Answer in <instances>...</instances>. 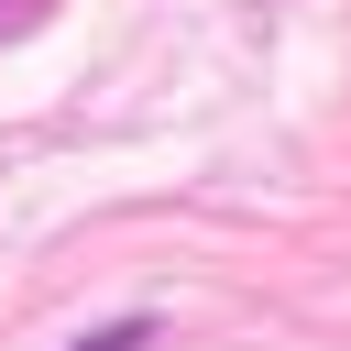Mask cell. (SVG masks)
Wrapping results in <instances>:
<instances>
[{
	"instance_id": "cell-1",
	"label": "cell",
	"mask_w": 351,
	"mask_h": 351,
	"mask_svg": "<svg viewBox=\"0 0 351 351\" xmlns=\"http://www.w3.org/2000/svg\"><path fill=\"white\" fill-rule=\"evenodd\" d=\"M77 351H154V318H110V329H88Z\"/></svg>"
}]
</instances>
